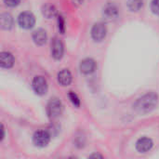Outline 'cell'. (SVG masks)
<instances>
[{
	"mask_svg": "<svg viewBox=\"0 0 159 159\" xmlns=\"http://www.w3.org/2000/svg\"><path fill=\"white\" fill-rule=\"evenodd\" d=\"M89 157H100V158H102V156H101V155H98V154H94V155H91Z\"/></svg>",
	"mask_w": 159,
	"mask_h": 159,
	"instance_id": "obj_22",
	"label": "cell"
},
{
	"mask_svg": "<svg viewBox=\"0 0 159 159\" xmlns=\"http://www.w3.org/2000/svg\"><path fill=\"white\" fill-rule=\"evenodd\" d=\"M79 68H80V71H81L82 74L89 75V74H92L95 71V69H96V62H95V61L93 59L87 58V59L83 60L80 62Z\"/></svg>",
	"mask_w": 159,
	"mask_h": 159,
	"instance_id": "obj_10",
	"label": "cell"
},
{
	"mask_svg": "<svg viewBox=\"0 0 159 159\" xmlns=\"http://www.w3.org/2000/svg\"><path fill=\"white\" fill-rule=\"evenodd\" d=\"M51 138V134L48 130H37L33 136V143L35 146L43 148L46 147Z\"/></svg>",
	"mask_w": 159,
	"mask_h": 159,
	"instance_id": "obj_3",
	"label": "cell"
},
{
	"mask_svg": "<svg viewBox=\"0 0 159 159\" xmlns=\"http://www.w3.org/2000/svg\"><path fill=\"white\" fill-rule=\"evenodd\" d=\"M118 13H119V10L115 3L109 2L103 7L102 14H103V17L108 20H112L117 18Z\"/></svg>",
	"mask_w": 159,
	"mask_h": 159,
	"instance_id": "obj_8",
	"label": "cell"
},
{
	"mask_svg": "<svg viewBox=\"0 0 159 159\" xmlns=\"http://www.w3.org/2000/svg\"><path fill=\"white\" fill-rule=\"evenodd\" d=\"M58 82L61 86L62 87H66V86H69L71 83H72V80H73V76H72V74L69 70L67 69H62L61 72L58 73Z\"/></svg>",
	"mask_w": 159,
	"mask_h": 159,
	"instance_id": "obj_11",
	"label": "cell"
},
{
	"mask_svg": "<svg viewBox=\"0 0 159 159\" xmlns=\"http://www.w3.org/2000/svg\"><path fill=\"white\" fill-rule=\"evenodd\" d=\"M154 146V143L152 139L147 138V137H143L139 139L136 143V149L139 153L144 154L149 152Z\"/></svg>",
	"mask_w": 159,
	"mask_h": 159,
	"instance_id": "obj_9",
	"label": "cell"
},
{
	"mask_svg": "<svg viewBox=\"0 0 159 159\" xmlns=\"http://www.w3.org/2000/svg\"><path fill=\"white\" fill-rule=\"evenodd\" d=\"M151 10L154 14L159 15V0H153L151 2Z\"/></svg>",
	"mask_w": 159,
	"mask_h": 159,
	"instance_id": "obj_19",
	"label": "cell"
},
{
	"mask_svg": "<svg viewBox=\"0 0 159 159\" xmlns=\"http://www.w3.org/2000/svg\"><path fill=\"white\" fill-rule=\"evenodd\" d=\"M0 64L4 69H9L14 64V57L10 52L3 51L0 55Z\"/></svg>",
	"mask_w": 159,
	"mask_h": 159,
	"instance_id": "obj_12",
	"label": "cell"
},
{
	"mask_svg": "<svg viewBox=\"0 0 159 159\" xmlns=\"http://www.w3.org/2000/svg\"><path fill=\"white\" fill-rule=\"evenodd\" d=\"M58 28L59 31L61 32V34H64L65 32V22H64V19L62 16H58Z\"/></svg>",
	"mask_w": 159,
	"mask_h": 159,
	"instance_id": "obj_18",
	"label": "cell"
},
{
	"mask_svg": "<svg viewBox=\"0 0 159 159\" xmlns=\"http://www.w3.org/2000/svg\"><path fill=\"white\" fill-rule=\"evenodd\" d=\"M158 103V96L155 92H148L139 98L135 103L133 104V107L135 111L139 114H148L152 112Z\"/></svg>",
	"mask_w": 159,
	"mask_h": 159,
	"instance_id": "obj_1",
	"label": "cell"
},
{
	"mask_svg": "<svg viewBox=\"0 0 159 159\" xmlns=\"http://www.w3.org/2000/svg\"><path fill=\"white\" fill-rule=\"evenodd\" d=\"M0 24L1 28L4 30H11L14 25V20L13 17L9 13H2L0 17Z\"/></svg>",
	"mask_w": 159,
	"mask_h": 159,
	"instance_id": "obj_13",
	"label": "cell"
},
{
	"mask_svg": "<svg viewBox=\"0 0 159 159\" xmlns=\"http://www.w3.org/2000/svg\"><path fill=\"white\" fill-rule=\"evenodd\" d=\"M143 6V0H128L127 7L132 12L139 11Z\"/></svg>",
	"mask_w": 159,
	"mask_h": 159,
	"instance_id": "obj_16",
	"label": "cell"
},
{
	"mask_svg": "<svg viewBox=\"0 0 159 159\" xmlns=\"http://www.w3.org/2000/svg\"><path fill=\"white\" fill-rule=\"evenodd\" d=\"M42 14L47 19L54 18L57 15V8L51 4H46L42 7Z\"/></svg>",
	"mask_w": 159,
	"mask_h": 159,
	"instance_id": "obj_15",
	"label": "cell"
},
{
	"mask_svg": "<svg viewBox=\"0 0 159 159\" xmlns=\"http://www.w3.org/2000/svg\"><path fill=\"white\" fill-rule=\"evenodd\" d=\"M68 97H69V99H70L71 102L73 103V105H75V107H77V108L80 106V100H79L78 96H77L75 92L70 91V92H69V94H68Z\"/></svg>",
	"mask_w": 159,
	"mask_h": 159,
	"instance_id": "obj_17",
	"label": "cell"
},
{
	"mask_svg": "<svg viewBox=\"0 0 159 159\" xmlns=\"http://www.w3.org/2000/svg\"><path fill=\"white\" fill-rule=\"evenodd\" d=\"M20 0H4V3L6 4V6L10 7H17L20 4Z\"/></svg>",
	"mask_w": 159,
	"mask_h": 159,
	"instance_id": "obj_20",
	"label": "cell"
},
{
	"mask_svg": "<svg viewBox=\"0 0 159 159\" xmlns=\"http://www.w3.org/2000/svg\"><path fill=\"white\" fill-rule=\"evenodd\" d=\"M1 132H2V134H1V142H2L5 138V129H4L3 125L1 126Z\"/></svg>",
	"mask_w": 159,
	"mask_h": 159,
	"instance_id": "obj_21",
	"label": "cell"
},
{
	"mask_svg": "<svg viewBox=\"0 0 159 159\" xmlns=\"http://www.w3.org/2000/svg\"><path fill=\"white\" fill-rule=\"evenodd\" d=\"M18 23L23 29H31L35 24V18L33 13L24 11L18 17Z\"/></svg>",
	"mask_w": 159,
	"mask_h": 159,
	"instance_id": "obj_4",
	"label": "cell"
},
{
	"mask_svg": "<svg viewBox=\"0 0 159 159\" xmlns=\"http://www.w3.org/2000/svg\"><path fill=\"white\" fill-rule=\"evenodd\" d=\"M64 47L61 39L54 37L51 42V55L55 60H61L63 56Z\"/></svg>",
	"mask_w": 159,
	"mask_h": 159,
	"instance_id": "obj_7",
	"label": "cell"
},
{
	"mask_svg": "<svg viewBox=\"0 0 159 159\" xmlns=\"http://www.w3.org/2000/svg\"><path fill=\"white\" fill-rule=\"evenodd\" d=\"M48 39L47 33L43 29H37L33 33V40L37 46H43L46 44Z\"/></svg>",
	"mask_w": 159,
	"mask_h": 159,
	"instance_id": "obj_14",
	"label": "cell"
},
{
	"mask_svg": "<svg viewBox=\"0 0 159 159\" xmlns=\"http://www.w3.org/2000/svg\"><path fill=\"white\" fill-rule=\"evenodd\" d=\"M106 33H107L106 26L102 22H98L95 23L91 29V37L94 41L101 42L105 38Z\"/></svg>",
	"mask_w": 159,
	"mask_h": 159,
	"instance_id": "obj_6",
	"label": "cell"
},
{
	"mask_svg": "<svg viewBox=\"0 0 159 159\" xmlns=\"http://www.w3.org/2000/svg\"><path fill=\"white\" fill-rule=\"evenodd\" d=\"M62 111V104L61 101L57 98L51 99L47 106V113L50 119H55L59 117Z\"/></svg>",
	"mask_w": 159,
	"mask_h": 159,
	"instance_id": "obj_2",
	"label": "cell"
},
{
	"mask_svg": "<svg viewBox=\"0 0 159 159\" xmlns=\"http://www.w3.org/2000/svg\"><path fill=\"white\" fill-rule=\"evenodd\" d=\"M32 87H33V89L35 92V94H37L39 96L45 95L47 93L48 88L46 78L41 75L34 76V78L33 79V82H32Z\"/></svg>",
	"mask_w": 159,
	"mask_h": 159,
	"instance_id": "obj_5",
	"label": "cell"
}]
</instances>
